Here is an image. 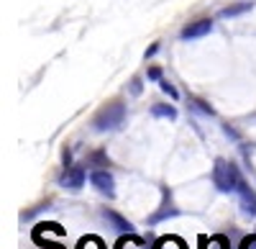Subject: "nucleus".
<instances>
[{"instance_id":"obj_1","label":"nucleus","mask_w":256,"mask_h":249,"mask_svg":"<svg viewBox=\"0 0 256 249\" xmlns=\"http://www.w3.org/2000/svg\"><path fill=\"white\" fill-rule=\"evenodd\" d=\"M212 182H216V188L220 193H236L238 185L244 182V177L236 167V162L220 157V159H216V164H212Z\"/></svg>"},{"instance_id":"obj_2","label":"nucleus","mask_w":256,"mask_h":249,"mask_svg":"<svg viewBox=\"0 0 256 249\" xmlns=\"http://www.w3.org/2000/svg\"><path fill=\"white\" fill-rule=\"evenodd\" d=\"M123 121H126V106L120 100H113V103H108V106H102L98 111V116L92 118V129L95 131H113Z\"/></svg>"},{"instance_id":"obj_3","label":"nucleus","mask_w":256,"mask_h":249,"mask_svg":"<svg viewBox=\"0 0 256 249\" xmlns=\"http://www.w3.org/2000/svg\"><path fill=\"white\" fill-rule=\"evenodd\" d=\"M90 182H92V188H95L100 195L116 198V180H113V175H110L108 170H95V172L90 175Z\"/></svg>"},{"instance_id":"obj_4","label":"nucleus","mask_w":256,"mask_h":249,"mask_svg":"<svg viewBox=\"0 0 256 249\" xmlns=\"http://www.w3.org/2000/svg\"><path fill=\"white\" fill-rule=\"evenodd\" d=\"M212 31V21L210 18H200V21H192L190 26L182 29V41H192V39H200L208 36Z\"/></svg>"},{"instance_id":"obj_5","label":"nucleus","mask_w":256,"mask_h":249,"mask_svg":"<svg viewBox=\"0 0 256 249\" xmlns=\"http://www.w3.org/2000/svg\"><path fill=\"white\" fill-rule=\"evenodd\" d=\"M238 200H241V213L246 216V218H254L256 216V193L248 188L246 182H241L238 185Z\"/></svg>"},{"instance_id":"obj_6","label":"nucleus","mask_w":256,"mask_h":249,"mask_svg":"<svg viewBox=\"0 0 256 249\" xmlns=\"http://www.w3.org/2000/svg\"><path fill=\"white\" fill-rule=\"evenodd\" d=\"M59 185L64 190H80L84 185V170L82 167H67L64 175L59 177Z\"/></svg>"},{"instance_id":"obj_7","label":"nucleus","mask_w":256,"mask_h":249,"mask_svg":"<svg viewBox=\"0 0 256 249\" xmlns=\"http://www.w3.org/2000/svg\"><path fill=\"white\" fill-rule=\"evenodd\" d=\"M100 213H102V218H105V221L110 223V229H113V231H118V234H134V223H131V221H126L120 213L108 211V208H102Z\"/></svg>"},{"instance_id":"obj_8","label":"nucleus","mask_w":256,"mask_h":249,"mask_svg":"<svg viewBox=\"0 0 256 249\" xmlns=\"http://www.w3.org/2000/svg\"><path fill=\"white\" fill-rule=\"evenodd\" d=\"M180 211L174 208V205H172V195H169V193H164V203H162V208L156 211V213H152V216H148V223H159V221H164V218H169V216H177Z\"/></svg>"},{"instance_id":"obj_9","label":"nucleus","mask_w":256,"mask_h":249,"mask_svg":"<svg viewBox=\"0 0 256 249\" xmlns=\"http://www.w3.org/2000/svg\"><path fill=\"white\" fill-rule=\"evenodd\" d=\"M254 8V3H236V6H228V8H223L220 11V18H236V16H244V13H248Z\"/></svg>"},{"instance_id":"obj_10","label":"nucleus","mask_w":256,"mask_h":249,"mask_svg":"<svg viewBox=\"0 0 256 249\" xmlns=\"http://www.w3.org/2000/svg\"><path fill=\"white\" fill-rule=\"evenodd\" d=\"M152 116L174 121V118H177V108H174V106H166V103H156V106H152Z\"/></svg>"},{"instance_id":"obj_11","label":"nucleus","mask_w":256,"mask_h":249,"mask_svg":"<svg viewBox=\"0 0 256 249\" xmlns=\"http://www.w3.org/2000/svg\"><path fill=\"white\" fill-rule=\"evenodd\" d=\"M154 249H184V241L177 239V236H162L154 244Z\"/></svg>"},{"instance_id":"obj_12","label":"nucleus","mask_w":256,"mask_h":249,"mask_svg":"<svg viewBox=\"0 0 256 249\" xmlns=\"http://www.w3.org/2000/svg\"><path fill=\"white\" fill-rule=\"evenodd\" d=\"M159 88L169 95V98H172V100H177L180 98V93H177V88L172 85V82H169V80H159Z\"/></svg>"},{"instance_id":"obj_13","label":"nucleus","mask_w":256,"mask_h":249,"mask_svg":"<svg viewBox=\"0 0 256 249\" xmlns=\"http://www.w3.org/2000/svg\"><path fill=\"white\" fill-rule=\"evenodd\" d=\"M190 103H192V106H195L198 111H202V113H208V116H212V113H216V111H212V108L208 106V103H202V100H198V98H192Z\"/></svg>"},{"instance_id":"obj_14","label":"nucleus","mask_w":256,"mask_h":249,"mask_svg":"<svg viewBox=\"0 0 256 249\" xmlns=\"http://www.w3.org/2000/svg\"><path fill=\"white\" fill-rule=\"evenodd\" d=\"M46 226V231H56V234H64V229L59 223H44ZM34 239H41V231H34Z\"/></svg>"},{"instance_id":"obj_15","label":"nucleus","mask_w":256,"mask_h":249,"mask_svg":"<svg viewBox=\"0 0 256 249\" xmlns=\"http://www.w3.org/2000/svg\"><path fill=\"white\" fill-rule=\"evenodd\" d=\"M238 249H256V236H244Z\"/></svg>"},{"instance_id":"obj_16","label":"nucleus","mask_w":256,"mask_h":249,"mask_svg":"<svg viewBox=\"0 0 256 249\" xmlns=\"http://www.w3.org/2000/svg\"><path fill=\"white\" fill-rule=\"evenodd\" d=\"M148 80H162V70L159 67H148Z\"/></svg>"},{"instance_id":"obj_17","label":"nucleus","mask_w":256,"mask_h":249,"mask_svg":"<svg viewBox=\"0 0 256 249\" xmlns=\"http://www.w3.org/2000/svg\"><path fill=\"white\" fill-rule=\"evenodd\" d=\"M131 93H134V95L141 93V80H131Z\"/></svg>"},{"instance_id":"obj_18","label":"nucleus","mask_w":256,"mask_h":249,"mask_svg":"<svg viewBox=\"0 0 256 249\" xmlns=\"http://www.w3.org/2000/svg\"><path fill=\"white\" fill-rule=\"evenodd\" d=\"M156 49H159V44H154V47H148V49H146V59H148V57H154V54H156Z\"/></svg>"},{"instance_id":"obj_19","label":"nucleus","mask_w":256,"mask_h":249,"mask_svg":"<svg viewBox=\"0 0 256 249\" xmlns=\"http://www.w3.org/2000/svg\"><path fill=\"white\" fill-rule=\"evenodd\" d=\"M216 239H218V241L223 244V249H230V246H228V239H226V236H216Z\"/></svg>"}]
</instances>
